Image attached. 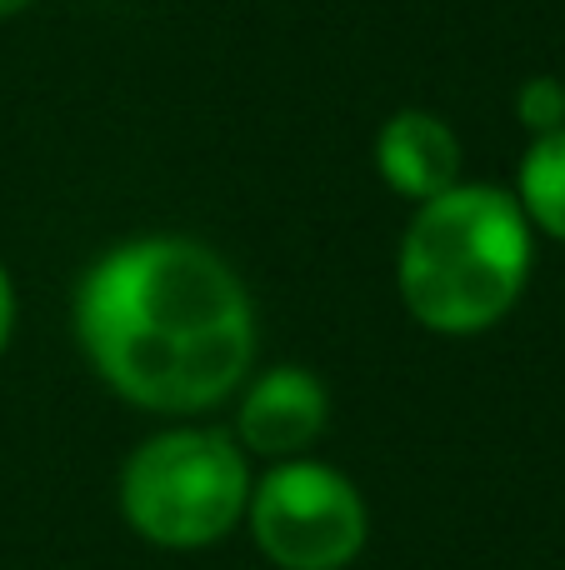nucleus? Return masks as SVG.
Returning a JSON list of instances; mask_svg holds the SVG:
<instances>
[{"instance_id":"nucleus-2","label":"nucleus","mask_w":565,"mask_h":570,"mask_svg":"<svg viewBox=\"0 0 565 570\" xmlns=\"http://www.w3.org/2000/svg\"><path fill=\"white\" fill-rule=\"evenodd\" d=\"M531 276V230L521 200L496 186H450L420 200L400 246V295L440 335L496 325Z\"/></svg>"},{"instance_id":"nucleus-1","label":"nucleus","mask_w":565,"mask_h":570,"mask_svg":"<svg viewBox=\"0 0 565 570\" xmlns=\"http://www.w3.org/2000/svg\"><path fill=\"white\" fill-rule=\"evenodd\" d=\"M80 341L146 411H206L240 385L256 321L240 281L196 240H136L80 285Z\"/></svg>"},{"instance_id":"nucleus-10","label":"nucleus","mask_w":565,"mask_h":570,"mask_svg":"<svg viewBox=\"0 0 565 570\" xmlns=\"http://www.w3.org/2000/svg\"><path fill=\"white\" fill-rule=\"evenodd\" d=\"M20 6H30V0H0V16H16Z\"/></svg>"},{"instance_id":"nucleus-7","label":"nucleus","mask_w":565,"mask_h":570,"mask_svg":"<svg viewBox=\"0 0 565 570\" xmlns=\"http://www.w3.org/2000/svg\"><path fill=\"white\" fill-rule=\"evenodd\" d=\"M521 210L565 240V126L551 136H536V146L521 160Z\"/></svg>"},{"instance_id":"nucleus-4","label":"nucleus","mask_w":565,"mask_h":570,"mask_svg":"<svg viewBox=\"0 0 565 570\" xmlns=\"http://www.w3.org/2000/svg\"><path fill=\"white\" fill-rule=\"evenodd\" d=\"M250 531L280 570H340L366 546V501L330 465L290 461L250 495Z\"/></svg>"},{"instance_id":"nucleus-8","label":"nucleus","mask_w":565,"mask_h":570,"mask_svg":"<svg viewBox=\"0 0 565 570\" xmlns=\"http://www.w3.org/2000/svg\"><path fill=\"white\" fill-rule=\"evenodd\" d=\"M516 110H521V120H526L536 136H551V130L565 126V86L561 80H551V76L526 80L521 96H516Z\"/></svg>"},{"instance_id":"nucleus-3","label":"nucleus","mask_w":565,"mask_h":570,"mask_svg":"<svg viewBox=\"0 0 565 570\" xmlns=\"http://www.w3.org/2000/svg\"><path fill=\"white\" fill-rule=\"evenodd\" d=\"M246 455L220 431H170L146 441L120 475L126 521L170 551L210 546L246 511Z\"/></svg>"},{"instance_id":"nucleus-9","label":"nucleus","mask_w":565,"mask_h":570,"mask_svg":"<svg viewBox=\"0 0 565 570\" xmlns=\"http://www.w3.org/2000/svg\"><path fill=\"white\" fill-rule=\"evenodd\" d=\"M10 321H16V295H10L6 266H0V351H6V341H10Z\"/></svg>"},{"instance_id":"nucleus-6","label":"nucleus","mask_w":565,"mask_h":570,"mask_svg":"<svg viewBox=\"0 0 565 570\" xmlns=\"http://www.w3.org/2000/svg\"><path fill=\"white\" fill-rule=\"evenodd\" d=\"M376 160L380 176L390 180V190H400L410 200H430L440 190H450V180H456L460 146L446 120L426 116V110H400L380 130Z\"/></svg>"},{"instance_id":"nucleus-5","label":"nucleus","mask_w":565,"mask_h":570,"mask_svg":"<svg viewBox=\"0 0 565 570\" xmlns=\"http://www.w3.org/2000/svg\"><path fill=\"white\" fill-rule=\"evenodd\" d=\"M326 431V391L310 371H270L240 405V435L260 455H290Z\"/></svg>"}]
</instances>
